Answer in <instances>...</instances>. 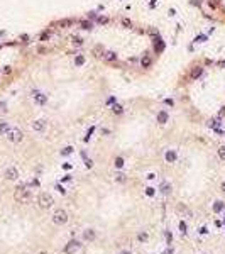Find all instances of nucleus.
Segmentation results:
<instances>
[{
  "instance_id": "9d476101",
  "label": "nucleus",
  "mask_w": 225,
  "mask_h": 254,
  "mask_svg": "<svg viewBox=\"0 0 225 254\" xmlns=\"http://www.w3.org/2000/svg\"><path fill=\"white\" fill-rule=\"evenodd\" d=\"M202 73H203L202 66H195V68L191 70V73H190V78H191V80H197V78L202 76Z\"/></svg>"
},
{
  "instance_id": "bb28decb",
  "label": "nucleus",
  "mask_w": 225,
  "mask_h": 254,
  "mask_svg": "<svg viewBox=\"0 0 225 254\" xmlns=\"http://www.w3.org/2000/svg\"><path fill=\"white\" fill-rule=\"evenodd\" d=\"M218 158L222 161H225V146H222V148H218Z\"/></svg>"
},
{
  "instance_id": "b1692460",
  "label": "nucleus",
  "mask_w": 225,
  "mask_h": 254,
  "mask_svg": "<svg viewBox=\"0 0 225 254\" xmlns=\"http://www.w3.org/2000/svg\"><path fill=\"white\" fill-rule=\"evenodd\" d=\"M114 164H115V168H122L124 166V158H115V161H114Z\"/></svg>"
},
{
  "instance_id": "79ce46f5",
  "label": "nucleus",
  "mask_w": 225,
  "mask_h": 254,
  "mask_svg": "<svg viewBox=\"0 0 225 254\" xmlns=\"http://www.w3.org/2000/svg\"><path fill=\"white\" fill-rule=\"evenodd\" d=\"M37 254H48V252H44V251H43V252H37Z\"/></svg>"
},
{
  "instance_id": "f257e3e1",
  "label": "nucleus",
  "mask_w": 225,
  "mask_h": 254,
  "mask_svg": "<svg viewBox=\"0 0 225 254\" xmlns=\"http://www.w3.org/2000/svg\"><path fill=\"white\" fill-rule=\"evenodd\" d=\"M14 198L17 200L19 203H29V202H31V191L26 190V186H24V185H20L14 191Z\"/></svg>"
},
{
  "instance_id": "412c9836",
  "label": "nucleus",
  "mask_w": 225,
  "mask_h": 254,
  "mask_svg": "<svg viewBox=\"0 0 225 254\" xmlns=\"http://www.w3.org/2000/svg\"><path fill=\"white\" fill-rule=\"evenodd\" d=\"M112 112H114V114H117V115H120L124 112V107L120 105V103H115V105L112 107Z\"/></svg>"
},
{
  "instance_id": "4468645a",
  "label": "nucleus",
  "mask_w": 225,
  "mask_h": 254,
  "mask_svg": "<svg viewBox=\"0 0 225 254\" xmlns=\"http://www.w3.org/2000/svg\"><path fill=\"white\" fill-rule=\"evenodd\" d=\"M154 43H156V53H162V51H164V43H162L159 37H154Z\"/></svg>"
},
{
  "instance_id": "1a4fd4ad",
  "label": "nucleus",
  "mask_w": 225,
  "mask_h": 254,
  "mask_svg": "<svg viewBox=\"0 0 225 254\" xmlns=\"http://www.w3.org/2000/svg\"><path fill=\"white\" fill-rule=\"evenodd\" d=\"M103 58H105V61H108V63H114V61L119 60V56H117L115 51H105L103 53Z\"/></svg>"
},
{
  "instance_id": "37998d69",
  "label": "nucleus",
  "mask_w": 225,
  "mask_h": 254,
  "mask_svg": "<svg viewBox=\"0 0 225 254\" xmlns=\"http://www.w3.org/2000/svg\"><path fill=\"white\" fill-rule=\"evenodd\" d=\"M122 254H130V252H127V251H125V252H122Z\"/></svg>"
},
{
  "instance_id": "7c9ffc66",
  "label": "nucleus",
  "mask_w": 225,
  "mask_h": 254,
  "mask_svg": "<svg viewBox=\"0 0 225 254\" xmlns=\"http://www.w3.org/2000/svg\"><path fill=\"white\" fill-rule=\"evenodd\" d=\"M218 119H213V120H210V122H208V126H210V127H213V129H217V127H218Z\"/></svg>"
},
{
  "instance_id": "ddd939ff",
  "label": "nucleus",
  "mask_w": 225,
  "mask_h": 254,
  "mask_svg": "<svg viewBox=\"0 0 225 254\" xmlns=\"http://www.w3.org/2000/svg\"><path fill=\"white\" fill-rule=\"evenodd\" d=\"M9 122H5V120H0V136H5L7 131H9Z\"/></svg>"
},
{
  "instance_id": "7ed1b4c3",
  "label": "nucleus",
  "mask_w": 225,
  "mask_h": 254,
  "mask_svg": "<svg viewBox=\"0 0 225 254\" xmlns=\"http://www.w3.org/2000/svg\"><path fill=\"white\" fill-rule=\"evenodd\" d=\"M37 203H39L41 209H49V207H53L54 200L49 193H41L39 198H37Z\"/></svg>"
},
{
  "instance_id": "f8f14e48",
  "label": "nucleus",
  "mask_w": 225,
  "mask_h": 254,
  "mask_svg": "<svg viewBox=\"0 0 225 254\" xmlns=\"http://www.w3.org/2000/svg\"><path fill=\"white\" fill-rule=\"evenodd\" d=\"M83 237H85V241H95V231L93 229H86L85 232H83Z\"/></svg>"
},
{
  "instance_id": "6e6552de",
  "label": "nucleus",
  "mask_w": 225,
  "mask_h": 254,
  "mask_svg": "<svg viewBox=\"0 0 225 254\" xmlns=\"http://www.w3.org/2000/svg\"><path fill=\"white\" fill-rule=\"evenodd\" d=\"M44 129H46V120L39 119V120H34V122H32V131H36V132H43Z\"/></svg>"
},
{
  "instance_id": "58836bf2",
  "label": "nucleus",
  "mask_w": 225,
  "mask_h": 254,
  "mask_svg": "<svg viewBox=\"0 0 225 254\" xmlns=\"http://www.w3.org/2000/svg\"><path fill=\"white\" fill-rule=\"evenodd\" d=\"M56 188H58V191H61V193H64V191H66V190L63 188V186H59V185H58V186H56Z\"/></svg>"
},
{
  "instance_id": "dca6fc26",
  "label": "nucleus",
  "mask_w": 225,
  "mask_h": 254,
  "mask_svg": "<svg viewBox=\"0 0 225 254\" xmlns=\"http://www.w3.org/2000/svg\"><path fill=\"white\" fill-rule=\"evenodd\" d=\"M164 158H166L168 163H174V161H176V153H174V151H168Z\"/></svg>"
},
{
  "instance_id": "423d86ee",
  "label": "nucleus",
  "mask_w": 225,
  "mask_h": 254,
  "mask_svg": "<svg viewBox=\"0 0 225 254\" xmlns=\"http://www.w3.org/2000/svg\"><path fill=\"white\" fill-rule=\"evenodd\" d=\"M32 98H34V102L37 105H46V102H48V97H46L43 91H32Z\"/></svg>"
},
{
  "instance_id": "4c0bfd02",
  "label": "nucleus",
  "mask_w": 225,
  "mask_h": 254,
  "mask_svg": "<svg viewBox=\"0 0 225 254\" xmlns=\"http://www.w3.org/2000/svg\"><path fill=\"white\" fill-rule=\"evenodd\" d=\"M98 22H100V24H105V22H107V17H100Z\"/></svg>"
},
{
  "instance_id": "72a5a7b5",
  "label": "nucleus",
  "mask_w": 225,
  "mask_h": 254,
  "mask_svg": "<svg viewBox=\"0 0 225 254\" xmlns=\"http://www.w3.org/2000/svg\"><path fill=\"white\" fill-rule=\"evenodd\" d=\"M180 231L183 232V234H186V231H188V227H186L185 222H180Z\"/></svg>"
},
{
  "instance_id": "ea45409f",
  "label": "nucleus",
  "mask_w": 225,
  "mask_h": 254,
  "mask_svg": "<svg viewBox=\"0 0 225 254\" xmlns=\"http://www.w3.org/2000/svg\"><path fill=\"white\" fill-rule=\"evenodd\" d=\"M193 3H198V5H200V3H202V0H193Z\"/></svg>"
},
{
  "instance_id": "a878e982",
  "label": "nucleus",
  "mask_w": 225,
  "mask_h": 254,
  "mask_svg": "<svg viewBox=\"0 0 225 254\" xmlns=\"http://www.w3.org/2000/svg\"><path fill=\"white\" fill-rule=\"evenodd\" d=\"M71 153H73V148H71V146H66L63 151H61V154H63V156H68V154H71Z\"/></svg>"
},
{
  "instance_id": "4be33fe9",
  "label": "nucleus",
  "mask_w": 225,
  "mask_h": 254,
  "mask_svg": "<svg viewBox=\"0 0 225 254\" xmlns=\"http://www.w3.org/2000/svg\"><path fill=\"white\" fill-rule=\"evenodd\" d=\"M223 202H215L213 203V212H217V214H218V212H222L223 210Z\"/></svg>"
},
{
  "instance_id": "a19ab883",
  "label": "nucleus",
  "mask_w": 225,
  "mask_h": 254,
  "mask_svg": "<svg viewBox=\"0 0 225 254\" xmlns=\"http://www.w3.org/2000/svg\"><path fill=\"white\" fill-rule=\"evenodd\" d=\"M222 190H223V191H225V181H223V183H222Z\"/></svg>"
},
{
  "instance_id": "2f4dec72",
  "label": "nucleus",
  "mask_w": 225,
  "mask_h": 254,
  "mask_svg": "<svg viewBox=\"0 0 225 254\" xmlns=\"http://www.w3.org/2000/svg\"><path fill=\"white\" fill-rule=\"evenodd\" d=\"M154 193H156V191H154L152 186H147V188H146V195H147V197H152Z\"/></svg>"
},
{
  "instance_id": "9b49d317",
  "label": "nucleus",
  "mask_w": 225,
  "mask_h": 254,
  "mask_svg": "<svg viewBox=\"0 0 225 254\" xmlns=\"http://www.w3.org/2000/svg\"><path fill=\"white\" fill-rule=\"evenodd\" d=\"M157 122H159V124H166V122H168V119H169V115H168V112H166V110H161V112H157Z\"/></svg>"
},
{
  "instance_id": "c756f323",
  "label": "nucleus",
  "mask_w": 225,
  "mask_h": 254,
  "mask_svg": "<svg viewBox=\"0 0 225 254\" xmlns=\"http://www.w3.org/2000/svg\"><path fill=\"white\" fill-rule=\"evenodd\" d=\"M71 41H73V44H78V46L83 43V39H81V37H78V36H71Z\"/></svg>"
},
{
  "instance_id": "aec40b11",
  "label": "nucleus",
  "mask_w": 225,
  "mask_h": 254,
  "mask_svg": "<svg viewBox=\"0 0 225 254\" xmlns=\"http://www.w3.org/2000/svg\"><path fill=\"white\" fill-rule=\"evenodd\" d=\"M80 27L81 29H91V27H93V24H91L90 19H86V20H81V22H80Z\"/></svg>"
},
{
  "instance_id": "f3484780",
  "label": "nucleus",
  "mask_w": 225,
  "mask_h": 254,
  "mask_svg": "<svg viewBox=\"0 0 225 254\" xmlns=\"http://www.w3.org/2000/svg\"><path fill=\"white\" fill-rule=\"evenodd\" d=\"M93 56L95 58H102L103 56V48L102 46H95L93 48Z\"/></svg>"
},
{
  "instance_id": "6ab92c4d",
  "label": "nucleus",
  "mask_w": 225,
  "mask_h": 254,
  "mask_svg": "<svg viewBox=\"0 0 225 254\" xmlns=\"http://www.w3.org/2000/svg\"><path fill=\"white\" fill-rule=\"evenodd\" d=\"M74 65H76V66H83V65H85V56H83V54H76V58H74Z\"/></svg>"
},
{
  "instance_id": "e433bc0d",
  "label": "nucleus",
  "mask_w": 225,
  "mask_h": 254,
  "mask_svg": "<svg viewBox=\"0 0 225 254\" xmlns=\"http://www.w3.org/2000/svg\"><path fill=\"white\" fill-rule=\"evenodd\" d=\"M83 158H85V156H83ZM85 161H86V166H88V168H91V166H93V163H91V159H86V158H85Z\"/></svg>"
},
{
  "instance_id": "a211bd4d",
  "label": "nucleus",
  "mask_w": 225,
  "mask_h": 254,
  "mask_svg": "<svg viewBox=\"0 0 225 254\" xmlns=\"http://www.w3.org/2000/svg\"><path fill=\"white\" fill-rule=\"evenodd\" d=\"M115 181H117V183H125L127 181V176H125V174H124V173H115Z\"/></svg>"
},
{
  "instance_id": "f03ea898",
  "label": "nucleus",
  "mask_w": 225,
  "mask_h": 254,
  "mask_svg": "<svg viewBox=\"0 0 225 254\" xmlns=\"http://www.w3.org/2000/svg\"><path fill=\"white\" fill-rule=\"evenodd\" d=\"M5 136H7V139H9L10 143H14V144L20 143V141H22V137H24L22 131H20V129H17V127H12V129H9Z\"/></svg>"
},
{
  "instance_id": "20e7f679",
  "label": "nucleus",
  "mask_w": 225,
  "mask_h": 254,
  "mask_svg": "<svg viewBox=\"0 0 225 254\" xmlns=\"http://www.w3.org/2000/svg\"><path fill=\"white\" fill-rule=\"evenodd\" d=\"M53 222L56 224V225H63V224L68 222V214H66L64 210H56L53 215Z\"/></svg>"
},
{
  "instance_id": "393cba45",
  "label": "nucleus",
  "mask_w": 225,
  "mask_h": 254,
  "mask_svg": "<svg viewBox=\"0 0 225 254\" xmlns=\"http://www.w3.org/2000/svg\"><path fill=\"white\" fill-rule=\"evenodd\" d=\"M71 24H73L71 19H64V20H61V22H59V26H61V27H69Z\"/></svg>"
},
{
  "instance_id": "0eeeda50",
  "label": "nucleus",
  "mask_w": 225,
  "mask_h": 254,
  "mask_svg": "<svg viewBox=\"0 0 225 254\" xmlns=\"http://www.w3.org/2000/svg\"><path fill=\"white\" fill-rule=\"evenodd\" d=\"M5 178H7V180H10V181L17 180V178H19V169L14 168V166L7 168V169H5Z\"/></svg>"
},
{
  "instance_id": "c9c22d12",
  "label": "nucleus",
  "mask_w": 225,
  "mask_h": 254,
  "mask_svg": "<svg viewBox=\"0 0 225 254\" xmlns=\"http://www.w3.org/2000/svg\"><path fill=\"white\" fill-rule=\"evenodd\" d=\"M164 103H166V105H171V107H173V103H174V102H173L171 98H166V100H164Z\"/></svg>"
},
{
  "instance_id": "2eb2a0df",
  "label": "nucleus",
  "mask_w": 225,
  "mask_h": 254,
  "mask_svg": "<svg viewBox=\"0 0 225 254\" xmlns=\"http://www.w3.org/2000/svg\"><path fill=\"white\" fill-rule=\"evenodd\" d=\"M141 65H142V68H149V66L152 65V60L149 58V54L146 53L144 54V58H142V61H141Z\"/></svg>"
},
{
  "instance_id": "f704fd0d",
  "label": "nucleus",
  "mask_w": 225,
  "mask_h": 254,
  "mask_svg": "<svg viewBox=\"0 0 225 254\" xmlns=\"http://www.w3.org/2000/svg\"><path fill=\"white\" fill-rule=\"evenodd\" d=\"M2 73H5V75H9V73H12V68H10V66H3V70H2Z\"/></svg>"
},
{
  "instance_id": "473e14b6",
  "label": "nucleus",
  "mask_w": 225,
  "mask_h": 254,
  "mask_svg": "<svg viewBox=\"0 0 225 254\" xmlns=\"http://www.w3.org/2000/svg\"><path fill=\"white\" fill-rule=\"evenodd\" d=\"M137 239H139L141 242H144V241H147V234H146V232H141V234L137 236Z\"/></svg>"
},
{
  "instance_id": "cd10ccee",
  "label": "nucleus",
  "mask_w": 225,
  "mask_h": 254,
  "mask_svg": "<svg viewBox=\"0 0 225 254\" xmlns=\"http://www.w3.org/2000/svg\"><path fill=\"white\" fill-rule=\"evenodd\" d=\"M169 190H171V186H169L168 183H164V185L161 186V191H162L164 195H168V193H169Z\"/></svg>"
},
{
  "instance_id": "39448f33",
  "label": "nucleus",
  "mask_w": 225,
  "mask_h": 254,
  "mask_svg": "<svg viewBox=\"0 0 225 254\" xmlns=\"http://www.w3.org/2000/svg\"><path fill=\"white\" fill-rule=\"evenodd\" d=\"M78 249H80V242H78V241H69L68 244L64 246V252L66 254H73V252H76Z\"/></svg>"
},
{
  "instance_id": "5701e85b",
  "label": "nucleus",
  "mask_w": 225,
  "mask_h": 254,
  "mask_svg": "<svg viewBox=\"0 0 225 254\" xmlns=\"http://www.w3.org/2000/svg\"><path fill=\"white\" fill-rule=\"evenodd\" d=\"M48 39H51V31H49V29H48V31H44L43 34H41V37H39V41H43V43H44V41H48Z\"/></svg>"
},
{
  "instance_id": "c85d7f7f",
  "label": "nucleus",
  "mask_w": 225,
  "mask_h": 254,
  "mask_svg": "<svg viewBox=\"0 0 225 254\" xmlns=\"http://www.w3.org/2000/svg\"><path fill=\"white\" fill-rule=\"evenodd\" d=\"M120 22H122V26H124V27H127V29H130V27H132V22H130L129 19H122Z\"/></svg>"
}]
</instances>
